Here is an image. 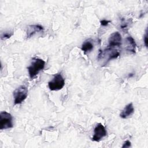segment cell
<instances>
[{
    "instance_id": "cell-10",
    "label": "cell",
    "mask_w": 148,
    "mask_h": 148,
    "mask_svg": "<svg viewBox=\"0 0 148 148\" xmlns=\"http://www.w3.org/2000/svg\"><path fill=\"white\" fill-rule=\"evenodd\" d=\"M127 47L126 50L132 53H135L136 44L134 39L132 36H128L125 39Z\"/></svg>"
},
{
    "instance_id": "cell-3",
    "label": "cell",
    "mask_w": 148,
    "mask_h": 148,
    "mask_svg": "<svg viewBox=\"0 0 148 148\" xmlns=\"http://www.w3.org/2000/svg\"><path fill=\"white\" fill-rule=\"evenodd\" d=\"M28 89L25 86H20L13 92L14 103L15 105L21 103L27 97Z\"/></svg>"
},
{
    "instance_id": "cell-9",
    "label": "cell",
    "mask_w": 148,
    "mask_h": 148,
    "mask_svg": "<svg viewBox=\"0 0 148 148\" xmlns=\"http://www.w3.org/2000/svg\"><path fill=\"white\" fill-rule=\"evenodd\" d=\"M43 30V27L40 25H30L28 26L27 30V37L30 38L35 33Z\"/></svg>"
},
{
    "instance_id": "cell-14",
    "label": "cell",
    "mask_w": 148,
    "mask_h": 148,
    "mask_svg": "<svg viewBox=\"0 0 148 148\" xmlns=\"http://www.w3.org/2000/svg\"><path fill=\"white\" fill-rule=\"evenodd\" d=\"M109 23H110V21L107 20H102L100 21L101 25H102V26H106V25H108L109 24Z\"/></svg>"
},
{
    "instance_id": "cell-2",
    "label": "cell",
    "mask_w": 148,
    "mask_h": 148,
    "mask_svg": "<svg viewBox=\"0 0 148 148\" xmlns=\"http://www.w3.org/2000/svg\"><path fill=\"white\" fill-rule=\"evenodd\" d=\"M65 85V80L61 73H57L54 77L48 83V86L51 91H58L63 88Z\"/></svg>"
},
{
    "instance_id": "cell-6",
    "label": "cell",
    "mask_w": 148,
    "mask_h": 148,
    "mask_svg": "<svg viewBox=\"0 0 148 148\" xmlns=\"http://www.w3.org/2000/svg\"><path fill=\"white\" fill-rule=\"evenodd\" d=\"M107 135V131L105 127L101 124L98 123L94 130V135L92 140L95 142H99L103 138Z\"/></svg>"
},
{
    "instance_id": "cell-5",
    "label": "cell",
    "mask_w": 148,
    "mask_h": 148,
    "mask_svg": "<svg viewBox=\"0 0 148 148\" xmlns=\"http://www.w3.org/2000/svg\"><path fill=\"white\" fill-rule=\"evenodd\" d=\"M106 56L108 57L106 62H108L113 59L117 58L120 56V52L114 47L108 46L107 48L104 50H99L98 56V59L100 60Z\"/></svg>"
},
{
    "instance_id": "cell-15",
    "label": "cell",
    "mask_w": 148,
    "mask_h": 148,
    "mask_svg": "<svg viewBox=\"0 0 148 148\" xmlns=\"http://www.w3.org/2000/svg\"><path fill=\"white\" fill-rule=\"evenodd\" d=\"M144 44L146 47H147V32L146 31V33L144 35Z\"/></svg>"
},
{
    "instance_id": "cell-11",
    "label": "cell",
    "mask_w": 148,
    "mask_h": 148,
    "mask_svg": "<svg viewBox=\"0 0 148 148\" xmlns=\"http://www.w3.org/2000/svg\"><path fill=\"white\" fill-rule=\"evenodd\" d=\"M93 47H94V45L89 40H85L82 44L81 49L84 53H87L88 52L91 51L93 49Z\"/></svg>"
},
{
    "instance_id": "cell-8",
    "label": "cell",
    "mask_w": 148,
    "mask_h": 148,
    "mask_svg": "<svg viewBox=\"0 0 148 148\" xmlns=\"http://www.w3.org/2000/svg\"><path fill=\"white\" fill-rule=\"evenodd\" d=\"M134 112V108L132 103H130L128 105H127L123 109L121 112L120 114V116L122 119H127L131 116L132 115V114Z\"/></svg>"
},
{
    "instance_id": "cell-12",
    "label": "cell",
    "mask_w": 148,
    "mask_h": 148,
    "mask_svg": "<svg viewBox=\"0 0 148 148\" xmlns=\"http://www.w3.org/2000/svg\"><path fill=\"white\" fill-rule=\"evenodd\" d=\"M12 35H13V33L12 32H3V34H2L1 38V39L4 40L6 39L9 38Z\"/></svg>"
},
{
    "instance_id": "cell-7",
    "label": "cell",
    "mask_w": 148,
    "mask_h": 148,
    "mask_svg": "<svg viewBox=\"0 0 148 148\" xmlns=\"http://www.w3.org/2000/svg\"><path fill=\"white\" fill-rule=\"evenodd\" d=\"M121 36L119 32H114L112 33L108 39V47H120L121 45Z\"/></svg>"
},
{
    "instance_id": "cell-4",
    "label": "cell",
    "mask_w": 148,
    "mask_h": 148,
    "mask_svg": "<svg viewBox=\"0 0 148 148\" xmlns=\"http://www.w3.org/2000/svg\"><path fill=\"white\" fill-rule=\"evenodd\" d=\"M13 127V117L12 114L6 111L0 113V129L6 130Z\"/></svg>"
},
{
    "instance_id": "cell-16",
    "label": "cell",
    "mask_w": 148,
    "mask_h": 148,
    "mask_svg": "<svg viewBox=\"0 0 148 148\" xmlns=\"http://www.w3.org/2000/svg\"><path fill=\"white\" fill-rule=\"evenodd\" d=\"M133 75H134V73H129V75H128V77H132Z\"/></svg>"
},
{
    "instance_id": "cell-1",
    "label": "cell",
    "mask_w": 148,
    "mask_h": 148,
    "mask_svg": "<svg viewBox=\"0 0 148 148\" xmlns=\"http://www.w3.org/2000/svg\"><path fill=\"white\" fill-rule=\"evenodd\" d=\"M45 61L40 58H34L31 64L28 67L30 78H34L45 66Z\"/></svg>"
},
{
    "instance_id": "cell-13",
    "label": "cell",
    "mask_w": 148,
    "mask_h": 148,
    "mask_svg": "<svg viewBox=\"0 0 148 148\" xmlns=\"http://www.w3.org/2000/svg\"><path fill=\"white\" fill-rule=\"evenodd\" d=\"M131 142L129 141V140H126L123 145L122 146V148H127V147H131Z\"/></svg>"
}]
</instances>
